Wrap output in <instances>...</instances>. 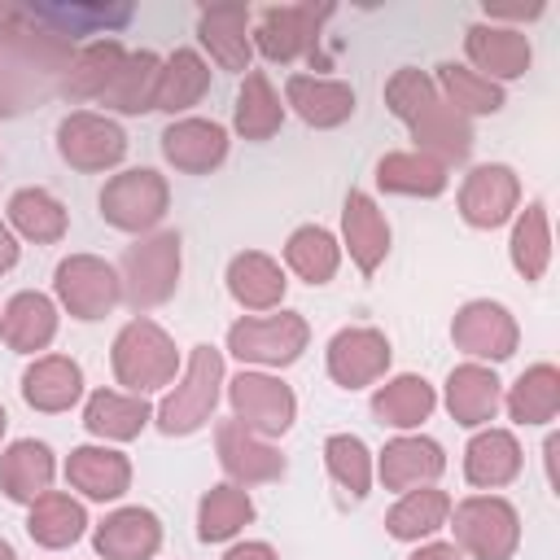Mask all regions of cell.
Wrapping results in <instances>:
<instances>
[{
    "instance_id": "1",
    "label": "cell",
    "mask_w": 560,
    "mask_h": 560,
    "mask_svg": "<svg viewBox=\"0 0 560 560\" xmlns=\"http://www.w3.org/2000/svg\"><path fill=\"white\" fill-rule=\"evenodd\" d=\"M219 394H223V354L214 346H192L179 385L153 407V424L166 438H188L214 420Z\"/></svg>"
},
{
    "instance_id": "2",
    "label": "cell",
    "mask_w": 560,
    "mask_h": 560,
    "mask_svg": "<svg viewBox=\"0 0 560 560\" xmlns=\"http://www.w3.org/2000/svg\"><path fill=\"white\" fill-rule=\"evenodd\" d=\"M109 363H114V381L144 398L149 389H162V385L175 381L179 350H175V341L166 337L162 324L136 315V319H127L118 328L114 350H109Z\"/></svg>"
},
{
    "instance_id": "3",
    "label": "cell",
    "mask_w": 560,
    "mask_h": 560,
    "mask_svg": "<svg viewBox=\"0 0 560 560\" xmlns=\"http://www.w3.org/2000/svg\"><path fill=\"white\" fill-rule=\"evenodd\" d=\"M179 232H149L136 245H127L122 262H118V280H122V298L136 311H153L162 302L175 298L179 289Z\"/></svg>"
},
{
    "instance_id": "4",
    "label": "cell",
    "mask_w": 560,
    "mask_h": 560,
    "mask_svg": "<svg viewBox=\"0 0 560 560\" xmlns=\"http://www.w3.org/2000/svg\"><path fill=\"white\" fill-rule=\"evenodd\" d=\"M446 521L455 529V547L472 560H512L521 547V516L499 494H468L451 503Z\"/></svg>"
},
{
    "instance_id": "5",
    "label": "cell",
    "mask_w": 560,
    "mask_h": 560,
    "mask_svg": "<svg viewBox=\"0 0 560 560\" xmlns=\"http://www.w3.org/2000/svg\"><path fill=\"white\" fill-rule=\"evenodd\" d=\"M171 206V184L166 175H158L153 166H131L105 179L101 188V219L118 232H149L162 223Z\"/></svg>"
},
{
    "instance_id": "6",
    "label": "cell",
    "mask_w": 560,
    "mask_h": 560,
    "mask_svg": "<svg viewBox=\"0 0 560 560\" xmlns=\"http://www.w3.org/2000/svg\"><path fill=\"white\" fill-rule=\"evenodd\" d=\"M311 341V324L298 311H280V315H245L228 328V350L241 363H258V368H289L302 359Z\"/></svg>"
},
{
    "instance_id": "7",
    "label": "cell",
    "mask_w": 560,
    "mask_h": 560,
    "mask_svg": "<svg viewBox=\"0 0 560 560\" xmlns=\"http://www.w3.org/2000/svg\"><path fill=\"white\" fill-rule=\"evenodd\" d=\"M52 289H57V302L74 319H83V324L105 319L122 302L118 271L105 258H96V254H70V258H61L57 271H52Z\"/></svg>"
},
{
    "instance_id": "8",
    "label": "cell",
    "mask_w": 560,
    "mask_h": 560,
    "mask_svg": "<svg viewBox=\"0 0 560 560\" xmlns=\"http://www.w3.org/2000/svg\"><path fill=\"white\" fill-rule=\"evenodd\" d=\"M228 402H232V420H241L249 433L258 438H280L293 429L298 420V398L293 389L280 381V376H267V372H236L228 381Z\"/></svg>"
},
{
    "instance_id": "9",
    "label": "cell",
    "mask_w": 560,
    "mask_h": 560,
    "mask_svg": "<svg viewBox=\"0 0 560 560\" xmlns=\"http://www.w3.org/2000/svg\"><path fill=\"white\" fill-rule=\"evenodd\" d=\"M57 153L66 166L96 175V171H109L127 158V131L105 114L74 109L57 122Z\"/></svg>"
},
{
    "instance_id": "10",
    "label": "cell",
    "mask_w": 560,
    "mask_h": 560,
    "mask_svg": "<svg viewBox=\"0 0 560 560\" xmlns=\"http://www.w3.org/2000/svg\"><path fill=\"white\" fill-rule=\"evenodd\" d=\"M328 13H332V4H271V9L258 13L249 44L267 61L289 66V61H298V57H306L315 48L319 26H324Z\"/></svg>"
},
{
    "instance_id": "11",
    "label": "cell",
    "mask_w": 560,
    "mask_h": 560,
    "mask_svg": "<svg viewBox=\"0 0 560 560\" xmlns=\"http://www.w3.org/2000/svg\"><path fill=\"white\" fill-rule=\"evenodd\" d=\"M451 341L472 354V359H490V363H503L516 354L521 346V328L512 319V311L503 302H490V298H477V302H464L451 319Z\"/></svg>"
},
{
    "instance_id": "12",
    "label": "cell",
    "mask_w": 560,
    "mask_h": 560,
    "mask_svg": "<svg viewBox=\"0 0 560 560\" xmlns=\"http://www.w3.org/2000/svg\"><path fill=\"white\" fill-rule=\"evenodd\" d=\"M516 206H521V179L503 162L472 166L459 184V214H464L468 228L494 232L516 214Z\"/></svg>"
},
{
    "instance_id": "13",
    "label": "cell",
    "mask_w": 560,
    "mask_h": 560,
    "mask_svg": "<svg viewBox=\"0 0 560 560\" xmlns=\"http://www.w3.org/2000/svg\"><path fill=\"white\" fill-rule=\"evenodd\" d=\"M389 341L381 328H368V324H354V328H341L332 332L328 341V376L341 385V389H363V385H376L385 372H389Z\"/></svg>"
},
{
    "instance_id": "14",
    "label": "cell",
    "mask_w": 560,
    "mask_h": 560,
    "mask_svg": "<svg viewBox=\"0 0 560 560\" xmlns=\"http://www.w3.org/2000/svg\"><path fill=\"white\" fill-rule=\"evenodd\" d=\"M214 455H219V464H223V472L236 481V486H262V481H280L284 477V455L267 442V438H258V433H249L241 420H219V429H214Z\"/></svg>"
},
{
    "instance_id": "15",
    "label": "cell",
    "mask_w": 560,
    "mask_h": 560,
    "mask_svg": "<svg viewBox=\"0 0 560 560\" xmlns=\"http://www.w3.org/2000/svg\"><path fill=\"white\" fill-rule=\"evenodd\" d=\"M464 52L472 61V70L490 83H508V79H521L534 61V48H529V35L516 31V26H499V22H477L468 26L464 35Z\"/></svg>"
},
{
    "instance_id": "16",
    "label": "cell",
    "mask_w": 560,
    "mask_h": 560,
    "mask_svg": "<svg viewBox=\"0 0 560 560\" xmlns=\"http://www.w3.org/2000/svg\"><path fill=\"white\" fill-rule=\"evenodd\" d=\"M162 158L184 175H210L228 158V127L214 118H175L162 131Z\"/></svg>"
},
{
    "instance_id": "17",
    "label": "cell",
    "mask_w": 560,
    "mask_h": 560,
    "mask_svg": "<svg viewBox=\"0 0 560 560\" xmlns=\"http://www.w3.org/2000/svg\"><path fill=\"white\" fill-rule=\"evenodd\" d=\"M446 468V455L433 438L424 433H402V438H389L381 459H376V472L385 481V490H416V486H433Z\"/></svg>"
},
{
    "instance_id": "18",
    "label": "cell",
    "mask_w": 560,
    "mask_h": 560,
    "mask_svg": "<svg viewBox=\"0 0 560 560\" xmlns=\"http://www.w3.org/2000/svg\"><path fill=\"white\" fill-rule=\"evenodd\" d=\"M92 547L101 560H153L162 547V521L149 508H118L96 525Z\"/></svg>"
},
{
    "instance_id": "19",
    "label": "cell",
    "mask_w": 560,
    "mask_h": 560,
    "mask_svg": "<svg viewBox=\"0 0 560 560\" xmlns=\"http://www.w3.org/2000/svg\"><path fill=\"white\" fill-rule=\"evenodd\" d=\"M503 407V381L486 363H459L446 376V411L464 429H481Z\"/></svg>"
},
{
    "instance_id": "20",
    "label": "cell",
    "mask_w": 560,
    "mask_h": 560,
    "mask_svg": "<svg viewBox=\"0 0 560 560\" xmlns=\"http://www.w3.org/2000/svg\"><path fill=\"white\" fill-rule=\"evenodd\" d=\"M284 105L306 122V127H341L354 118V88L341 79H315V74H289L284 83Z\"/></svg>"
},
{
    "instance_id": "21",
    "label": "cell",
    "mask_w": 560,
    "mask_h": 560,
    "mask_svg": "<svg viewBox=\"0 0 560 560\" xmlns=\"http://www.w3.org/2000/svg\"><path fill=\"white\" fill-rule=\"evenodd\" d=\"M407 131H411V140H416V153H429V158H438L442 166H455V162H464V158L472 153V122H468L464 114H455V109L442 101V92L407 122Z\"/></svg>"
},
{
    "instance_id": "22",
    "label": "cell",
    "mask_w": 560,
    "mask_h": 560,
    "mask_svg": "<svg viewBox=\"0 0 560 560\" xmlns=\"http://www.w3.org/2000/svg\"><path fill=\"white\" fill-rule=\"evenodd\" d=\"M66 481L96 503H114L131 490V459L109 446H74L66 455Z\"/></svg>"
},
{
    "instance_id": "23",
    "label": "cell",
    "mask_w": 560,
    "mask_h": 560,
    "mask_svg": "<svg viewBox=\"0 0 560 560\" xmlns=\"http://www.w3.org/2000/svg\"><path fill=\"white\" fill-rule=\"evenodd\" d=\"M0 337L9 350L18 354H35V350H48L52 337H57V302L39 289H22L4 302L0 311Z\"/></svg>"
},
{
    "instance_id": "24",
    "label": "cell",
    "mask_w": 560,
    "mask_h": 560,
    "mask_svg": "<svg viewBox=\"0 0 560 560\" xmlns=\"http://www.w3.org/2000/svg\"><path fill=\"white\" fill-rule=\"evenodd\" d=\"M341 241H346V249H350V258H354V267L363 276H372L385 262V254H389V223H385L381 206L368 192H359V188L346 192V206H341Z\"/></svg>"
},
{
    "instance_id": "25",
    "label": "cell",
    "mask_w": 560,
    "mask_h": 560,
    "mask_svg": "<svg viewBox=\"0 0 560 560\" xmlns=\"http://www.w3.org/2000/svg\"><path fill=\"white\" fill-rule=\"evenodd\" d=\"M52 477H57V459L44 442L35 438H22V442H9L0 451V490L9 503H35L39 494L52 490Z\"/></svg>"
},
{
    "instance_id": "26",
    "label": "cell",
    "mask_w": 560,
    "mask_h": 560,
    "mask_svg": "<svg viewBox=\"0 0 560 560\" xmlns=\"http://www.w3.org/2000/svg\"><path fill=\"white\" fill-rule=\"evenodd\" d=\"M249 22H254L249 18V4H210L197 18V35L210 48V57L219 61V70H232V74H245L249 70V57H254Z\"/></svg>"
},
{
    "instance_id": "27",
    "label": "cell",
    "mask_w": 560,
    "mask_h": 560,
    "mask_svg": "<svg viewBox=\"0 0 560 560\" xmlns=\"http://www.w3.org/2000/svg\"><path fill=\"white\" fill-rule=\"evenodd\" d=\"M22 398H26V407H35L44 416L70 411L83 398V368L66 354H39L22 372Z\"/></svg>"
},
{
    "instance_id": "28",
    "label": "cell",
    "mask_w": 560,
    "mask_h": 560,
    "mask_svg": "<svg viewBox=\"0 0 560 560\" xmlns=\"http://www.w3.org/2000/svg\"><path fill=\"white\" fill-rule=\"evenodd\" d=\"M521 464H525L521 442L508 429H481L464 446V477L477 490H499V486L516 481L521 477Z\"/></svg>"
},
{
    "instance_id": "29",
    "label": "cell",
    "mask_w": 560,
    "mask_h": 560,
    "mask_svg": "<svg viewBox=\"0 0 560 560\" xmlns=\"http://www.w3.org/2000/svg\"><path fill=\"white\" fill-rule=\"evenodd\" d=\"M153 424V407L140 394H118V389H96L83 407V429L105 442H131Z\"/></svg>"
},
{
    "instance_id": "30",
    "label": "cell",
    "mask_w": 560,
    "mask_h": 560,
    "mask_svg": "<svg viewBox=\"0 0 560 560\" xmlns=\"http://www.w3.org/2000/svg\"><path fill=\"white\" fill-rule=\"evenodd\" d=\"M284 289H289V280H284L280 262L262 249H245L228 262V293L245 311H276L284 302Z\"/></svg>"
},
{
    "instance_id": "31",
    "label": "cell",
    "mask_w": 560,
    "mask_h": 560,
    "mask_svg": "<svg viewBox=\"0 0 560 560\" xmlns=\"http://www.w3.org/2000/svg\"><path fill=\"white\" fill-rule=\"evenodd\" d=\"M122 61H127V48L118 39H92V44L74 48L57 92L70 96V101H92V96L101 101L105 88L114 83V74L122 70Z\"/></svg>"
},
{
    "instance_id": "32",
    "label": "cell",
    "mask_w": 560,
    "mask_h": 560,
    "mask_svg": "<svg viewBox=\"0 0 560 560\" xmlns=\"http://www.w3.org/2000/svg\"><path fill=\"white\" fill-rule=\"evenodd\" d=\"M446 171L451 166H442L438 158L402 149V153H385L376 162V188L394 192V197H442L446 184H451Z\"/></svg>"
},
{
    "instance_id": "33",
    "label": "cell",
    "mask_w": 560,
    "mask_h": 560,
    "mask_svg": "<svg viewBox=\"0 0 560 560\" xmlns=\"http://www.w3.org/2000/svg\"><path fill=\"white\" fill-rule=\"evenodd\" d=\"M31 13L61 39H79V35H105V31H118L131 22V4H79V0H44V4H31Z\"/></svg>"
},
{
    "instance_id": "34",
    "label": "cell",
    "mask_w": 560,
    "mask_h": 560,
    "mask_svg": "<svg viewBox=\"0 0 560 560\" xmlns=\"http://www.w3.org/2000/svg\"><path fill=\"white\" fill-rule=\"evenodd\" d=\"M284 122V105H280V92L271 88L267 70H245L241 79V92H236V105H232V127L241 140H271Z\"/></svg>"
},
{
    "instance_id": "35",
    "label": "cell",
    "mask_w": 560,
    "mask_h": 560,
    "mask_svg": "<svg viewBox=\"0 0 560 560\" xmlns=\"http://www.w3.org/2000/svg\"><path fill=\"white\" fill-rule=\"evenodd\" d=\"M433 407H438V394L416 372H402V376L376 385V394H372V416L389 429H416L433 416Z\"/></svg>"
},
{
    "instance_id": "36",
    "label": "cell",
    "mask_w": 560,
    "mask_h": 560,
    "mask_svg": "<svg viewBox=\"0 0 560 560\" xmlns=\"http://www.w3.org/2000/svg\"><path fill=\"white\" fill-rule=\"evenodd\" d=\"M83 529H88L83 503L70 499V494H61V490L39 494V499L31 503V512H26V534H31L39 547H48V551L74 547V542L83 538Z\"/></svg>"
},
{
    "instance_id": "37",
    "label": "cell",
    "mask_w": 560,
    "mask_h": 560,
    "mask_svg": "<svg viewBox=\"0 0 560 560\" xmlns=\"http://www.w3.org/2000/svg\"><path fill=\"white\" fill-rule=\"evenodd\" d=\"M254 521V499L236 481H219L197 503V538L201 542H228Z\"/></svg>"
},
{
    "instance_id": "38",
    "label": "cell",
    "mask_w": 560,
    "mask_h": 560,
    "mask_svg": "<svg viewBox=\"0 0 560 560\" xmlns=\"http://www.w3.org/2000/svg\"><path fill=\"white\" fill-rule=\"evenodd\" d=\"M446 516H451V494L438 486H416L385 512V529L398 542H420V538L438 534L446 525Z\"/></svg>"
},
{
    "instance_id": "39",
    "label": "cell",
    "mask_w": 560,
    "mask_h": 560,
    "mask_svg": "<svg viewBox=\"0 0 560 560\" xmlns=\"http://www.w3.org/2000/svg\"><path fill=\"white\" fill-rule=\"evenodd\" d=\"M210 92V66L201 52L192 48H175L171 57H162V79H158V105L162 114H184L192 109L201 96Z\"/></svg>"
},
{
    "instance_id": "40",
    "label": "cell",
    "mask_w": 560,
    "mask_h": 560,
    "mask_svg": "<svg viewBox=\"0 0 560 560\" xmlns=\"http://www.w3.org/2000/svg\"><path fill=\"white\" fill-rule=\"evenodd\" d=\"M508 416L516 424H551L560 411V368L556 363H534L525 368L512 389H508Z\"/></svg>"
},
{
    "instance_id": "41",
    "label": "cell",
    "mask_w": 560,
    "mask_h": 560,
    "mask_svg": "<svg viewBox=\"0 0 560 560\" xmlns=\"http://www.w3.org/2000/svg\"><path fill=\"white\" fill-rule=\"evenodd\" d=\"M158 79H162V57L140 48V52H127L122 70L114 74V83L105 88V105L118 109V114H149L158 105Z\"/></svg>"
},
{
    "instance_id": "42",
    "label": "cell",
    "mask_w": 560,
    "mask_h": 560,
    "mask_svg": "<svg viewBox=\"0 0 560 560\" xmlns=\"http://www.w3.org/2000/svg\"><path fill=\"white\" fill-rule=\"evenodd\" d=\"M9 228L35 245H57L70 228V214L48 188H18L9 197Z\"/></svg>"
},
{
    "instance_id": "43",
    "label": "cell",
    "mask_w": 560,
    "mask_h": 560,
    "mask_svg": "<svg viewBox=\"0 0 560 560\" xmlns=\"http://www.w3.org/2000/svg\"><path fill=\"white\" fill-rule=\"evenodd\" d=\"M284 262H289V271H293L298 280H306V284H328V280L337 276V267H341V245H337V236H332L328 228L302 223V228H293L289 241H284Z\"/></svg>"
},
{
    "instance_id": "44",
    "label": "cell",
    "mask_w": 560,
    "mask_h": 560,
    "mask_svg": "<svg viewBox=\"0 0 560 560\" xmlns=\"http://www.w3.org/2000/svg\"><path fill=\"white\" fill-rule=\"evenodd\" d=\"M508 254H512V267H516L529 284L547 276V267H551V223H547V206H542V201H529V206L516 214Z\"/></svg>"
},
{
    "instance_id": "45",
    "label": "cell",
    "mask_w": 560,
    "mask_h": 560,
    "mask_svg": "<svg viewBox=\"0 0 560 560\" xmlns=\"http://www.w3.org/2000/svg\"><path fill=\"white\" fill-rule=\"evenodd\" d=\"M433 83H438L442 101H446L455 114H464V118L499 114V109H503V88H499V83H490V79H481V74H477V70H468V66L442 61Z\"/></svg>"
},
{
    "instance_id": "46",
    "label": "cell",
    "mask_w": 560,
    "mask_h": 560,
    "mask_svg": "<svg viewBox=\"0 0 560 560\" xmlns=\"http://www.w3.org/2000/svg\"><path fill=\"white\" fill-rule=\"evenodd\" d=\"M324 464L332 472V481L350 494V499H368L372 490V451L363 446V438L354 433H332L324 442Z\"/></svg>"
},
{
    "instance_id": "47",
    "label": "cell",
    "mask_w": 560,
    "mask_h": 560,
    "mask_svg": "<svg viewBox=\"0 0 560 560\" xmlns=\"http://www.w3.org/2000/svg\"><path fill=\"white\" fill-rule=\"evenodd\" d=\"M433 96H438V83H433L424 70H416V66L394 70L389 83H385V105H389V114H394L398 122H411Z\"/></svg>"
},
{
    "instance_id": "48",
    "label": "cell",
    "mask_w": 560,
    "mask_h": 560,
    "mask_svg": "<svg viewBox=\"0 0 560 560\" xmlns=\"http://www.w3.org/2000/svg\"><path fill=\"white\" fill-rule=\"evenodd\" d=\"M223 560H280V556L271 542H236V547H228Z\"/></svg>"
},
{
    "instance_id": "49",
    "label": "cell",
    "mask_w": 560,
    "mask_h": 560,
    "mask_svg": "<svg viewBox=\"0 0 560 560\" xmlns=\"http://www.w3.org/2000/svg\"><path fill=\"white\" fill-rule=\"evenodd\" d=\"M407 560H464V551H459L455 542H424V547H416Z\"/></svg>"
},
{
    "instance_id": "50",
    "label": "cell",
    "mask_w": 560,
    "mask_h": 560,
    "mask_svg": "<svg viewBox=\"0 0 560 560\" xmlns=\"http://www.w3.org/2000/svg\"><path fill=\"white\" fill-rule=\"evenodd\" d=\"M18 254H22V245H18V236H13V228L0 219V276L9 271V267H18Z\"/></svg>"
},
{
    "instance_id": "51",
    "label": "cell",
    "mask_w": 560,
    "mask_h": 560,
    "mask_svg": "<svg viewBox=\"0 0 560 560\" xmlns=\"http://www.w3.org/2000/svg\"><path fill=\"white\" fill-rule=\"evenodd\" d=\"M556 451H560V438L551 433V438H547V446H542V455H547V477H551V486H556Z\"/></svg>"
},
{
    "instance_id": "52",
    "label": "cell",
    "mask_w": 560,
    "mask_h": 560,
    "mask_svg": "<svg viewBox=\"0 0 560 560\" xmlns=\"http://www.w3.org/2000/svg\"><path fill=\"white\" fill-rule=\"evenodd\" d=\"M0 560H18V551H13V547H9L4 538H0Z\"/></svg>"
},
{
    "instance_id": "53",
    "label": "cell",
    "mask_w": 560,
    "mask_h": 560,
    "mask_svg": "<svg viewBox=\"0 0 560 560\" xmlns=\"http://www.w3.org/2000/svg\"><path fill=\"white\" fill-rule=\"evenodd\" d=\"M4 429H9V416H4V407H0V438H4Z\"/></svg>"
},
{
    "instance_id": "54",
    "label": "cell",
    "mask_w": 560,
    "mask_h": 560,
    "mask_svg": "<svg viewBox=\"0 0 560 560\" xmlns=\"http://www.w3.org/2000/svg\"><path fill=\"white\" fill-rule=\"evenodd\" d=\"M4 109H9V101H4V92H0V114H4Z\"/></svg>"
}]
</instances>
